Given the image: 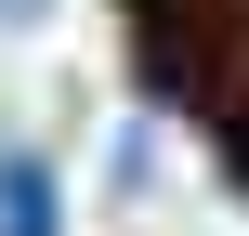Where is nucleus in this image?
I'll return each instance as SVG.
<instances>
[{"instance_id":"obj_1","label":"nucleus","mask_w":249,"mask_h":236,"mask_svg":"<svg viewBox=\"0 0 249 236\" xmlns=\"http://www.w3.org/2000/svg\"><path fill=\"white\" fill-rule=\"evenodd\" d=\"M158 184H171V131H158V118H118V131H105V197L131 210V197H158Z\"/></svg>"},{"instance_id":"obj_2","label":"nucleus","mask_w":249,"mask_h":236,"mask_svg":"<svg viewBox=\"0 0 249 236\" xmlns=\"http://www.w3.org/2000/svg\"><path fill=\"white\" fill-rule=\"evenodd\" d=\"M0 236H66V197H53V171L13 145L0 158Z\"/></svg>"},{"instance_id":"obj_3","label":"nucleus","mask_w":249,"mask_h":236,"mask_svg":"<svg viewBox=\"0 0 249 236\" xmlns=\"http://www.w3.org/2000/svg\"><path fill=\"white\" fill-rule=\"evenodd\" d=\"M236 145H249V131H236Z\"/></svg>"}]
</instances>
